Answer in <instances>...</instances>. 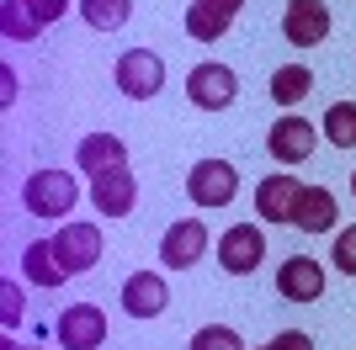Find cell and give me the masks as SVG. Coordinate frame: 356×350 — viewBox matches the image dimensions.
Segmentation results:
<instances>
[{
	"label": "cell",
	"mask_w": 356,
	"mask_h": 350,
	"mask_svg": "<svg viewBox=\"0 0 356 350\" xmlns=\"http://www.w3.org/2000/svg\"><path fill=\"white\" fill-rule=\"evenodd\" d=\"M74 202H80V186L64 170H32L27 186H22V207L32 218H70Z\"/></svg>",
	"instance_id": "1"
},
{
	"label": "cell",
	"mask_w": 356,
	"mask_h": 350,
	"mask_svg": "<svg viewBox=\"0 0 356 350\" xmlns=\"http://www.w3.org/2000/svg\"><path fill=\"white\" fill-rule=\"evenodd\" d=\"M234 96H239V74L229 69V64H218V58L192 64V74H186V101H192L197 112H223V106H234Z\"/></svg>",
	"instance_id": "2"
},
{
	"label": "cell",
	"mask_w": 356,
	"mask_h": 350,
	"mask_svg": "<svg viewBox=\"0 0 356 350\" xmlns=\"http://www.w3.org/2000/svg\"><path fill=\"white\" fill-rule=\"evenodd\" d=\"M186 197L192 207H229L239 197V170L229 160H197L186 175Z\"/></svg>",
	"instance_id": "3"
},
{
	"label": "cell",
	"mask_w": 356,
	"mask_h": 350,
	"mask_svg": "<svg viewBox=\"0 0 356 350\" xmlns=\"http://www.w3.org/2000/svg\"><path fill=\"white\" fill-rule=\"evenodd\" d=\"M160 85H165V58L154 48H128L118 58V90L122 96L149 101V96H160Z\"/></svg>",
	"instance_id": "4"
},
{
	"label": "cell",
	"mask_w": 356,
	"mask_h": 350,
	"mask_svg": "<svg viewBox=\"0 0 356 350\" xmlns=\"http://www.w3.org/2000/svg\"><path fill=\"white\" fill-rule=\"evenodd\" d=\"M138 202V181L128 165H112V170L90 175V207L102 212V218H128Z\"/></svg>",
	"instance_id": "5"
},
{
	"label": "cell",
	"mask_w": 356,
	"mask_h": 350,
	"mask_svg": "<svg viewBox=\"0 0 356 350\" xmlns=\"http://www.w3.org/2000/svg\"><path fill=\"white\" fill-rule=\"evenodd\" d=\"M54 255H59V265L70 276H86L90 265L102 260V228L96 223H64L54 233Z\"/></svg>",
	"instance_id": "6"
},
{
	"label": "cell",
	"mask_w": 356,
	"mask_h": 350,
	"mask_svg": "<svg viewBox=\"0 0 356 350\" xmlns=\"http://www.w3.org/2000/svg\"><path fill=\"white\" fill-rule=\"evenodd\" d=\"M261 260H266V233L255 228V223H234V228L218 239V265L229 276H250Z\"/></svg>",
	"instance_id": "7"
},
{
	"label": "cell",
	"mask_w": 356,
	"mask_h": 350,
	"mask_svg": "<svg viewBox=\"0 0 356 350\" xmlns=\"http://www.w3.org/2000/svg\"><path fill=\"white\" fill-rule=\"evenodd\" d=\"M202 255H208V223H202V218H181V223H170V228H165L160 260L170 265V271H192Z\"/></svg>",
	"instance_id": "8"
},
{
	"label": "cell",
	"mask_w": 356,
	"mask_h": 350,
	"mask_svg": "<svg viewBox=\"0 0 356 350\" xmlns=\"http://www.w3.org/2000/svg\"><path fill=\"white\" fill-rule=\"evenodd\" d=\"M59 345L64 350H102L106 345V313L96 303H70L59 313Z\"/></svg>",
	"instance_id": "9"
},
{
	"label": "cell",
	"mask_w": 356,
	"mask_h": 350,
	"mask_svg": "<svg viewBox=\"0 0 356 350\" xmlns=\"http://www.w3.org/2000/svg\"><path fill=\"white\" fill-rule=\"evenodd\" d=\"M282 38L293 48H319L330 38V6L325 0H293L282 11Z\"/></svg>",
	"instance_id": "10"
},
{
	"label": "cell",
	"mask_w": 356,
	"mask_h": 350,
	"mask_svg": "<svg viewBox=\"0 0 356 350\" xmlns=\"http://www.w3.org/2000/svg\"><path fill=\"white\" fill-rule=\"evenodd\" d=\"M314 138H319L314 122H303V117H277V128L266 133V149H271L277 165H303L314 154Z\"/></svg>",
	"instance_id": "11"
},
{
	"label": "cell",
	"mask_w": 356,
	"mask_h": 350,
	"mask_svg": "<svg viewBox=\"0 0 356 350\" xmlns=\"http://www.w3.org/2000/svg\"><path fill=\"white\" fill-rule=\"evenodd\" d=\"M277 292H282L287 303H319V297H325V265L309 260V255L282 260V271H277Z\"/></svg>",
	"instance_id": "12"
},
{
	"label": "cell",
	"mask_w": 356,
	"mask_h": 350,
	"mask_svg": "<svg viewBox=\"0 0 356 350\" xmlns=\"http://www.w3.org/2000/svg\"><path fill=\"white\" fill-rule=\"evenodd\" d=\"M335 191L330 186H298V202H293V228L298 233H325L335 228Z\"/></svg>",
	"instance_id": "13"
},
{
	"label": "cell",
	"mask_w": 356,
	"mask_h": 350,
	"mask_svg": "<svg viewBox=\"0 0 356 350\" xmlns=\"http://www.w3.org/2000/svg\"><path fill=\"white\" fill-rule=\"evenodd\" d=\"M165 303H170V287H165V276H154V271H134V276L122 281V308H128L134 319H160Z\"/></svg>",
	"instance_id": "14"
},
{
	"label": "cell",
	"mask_w": 356,
	"mask_h": 350,
	"mask_svg": "<svg viewBox=\"0 0 356 350\" xmlns=\"http://www.w3.org/2000/svg\"><path fill=\"white\" fill-rule=\"evenodd\" d=\"M293 202H298L293 175H266L255 186V218H266V223H293Z\"/></svg>",
	"instance_id": "15"
},
{
	"label": "cell",
	"mask_w": 356,
	"mask_h": 350,
	"mask_svg": "<svg viewBox=\"0 0 356 350\" xmlns=\"http://www.w3.org/2000/svg\"><path fill=\"white\" fill-rule=\"evenodd\" d=\"M74 165L86 175H102V170H112V165H128V149H122L118 133H86L80 149H74Z\"/></svg>",
	"instance_id": "16"
},
{
	"label": "cell",
	"mask_w": 356,
	"mask_h": 350,
	"mask_svg": "<svg viewBox=\"0 0 356 350\" xmlns=\"http://www.w3.org/2000/svg\"><path fill=\"white\" fill-rule=\"evenodd\" d=\"M22 271H27L32 287H64V281H70V271H64L59 255H54V239H32V244L22 249Z\"/></svg>",
	"instance_id": "17"
},
{
	"label": "cell",
	"mask_w": 356,
	"mask_h": 350,
	"mask_svg": "<svg viewBox=\"0 0 356 350\" xmlns=\"http://www.w3.org/2000/svg\"><path fill=\"white\" fill-rule=\"evenodd\" d=\"M314 90V69L309 64H277L271 69V101L277 106H298Z\"/></svg>",
	"instance_id": "18"
},
{
	"label": "cell",
	"mask_w": 356,
	"mask_h": 350,
	"mask_svg": "<svg viewBox=\"0 0 356 350\" xmlns=\"http://www.w3.org/2000/svg\"><path fill=\"white\" fill-rule=\"evenodd\" d=\"M0 32H6L11 43H32V38L43 32V22L27 11V0H0Z\"/></svg>",
	"instance_id": "19"
},
{
	"label": "cell",
	"mask_w": 356,
	"mask_h": 350,
	"mask_svg": "<svg viewBox=\"0 0 356 350\" xmlns=\"http://www.w3.org/2000/svg\"><path fill=\"white\" fill-rule=\"evenodd\" d=\"M229 27H234V22H229L223 11H213V6H202V0H192V6H186V32H192L197 43H218Z\"/></svg>",
	"instance_id": "20"
},
{
	"label": "cell",
	"mask_w": 356,
	"mask_h": 350,
	"mask_svg": "<svg viewBox=\"0 0 356 350\" xmlns=\"http://www.w3.org/2000/svg\"><path fill=\"white\" fill-rule=\"evenodd\" d=\"M80 16H86L96 32H118L128 16H134V0H80Z\"/></svg>",
	"instance_id": "21"
},
{
	"label": "cell",
	"mask_w": 356,
	"mask_h": 350,
	"mask_svg": "<svg viewBox=\"0 0 356 350\" xmlns=\"http://www.w3.org/2000/svg\"><path fill=\"white\" fill-rule=\"evenodd\" d=\"M325 138L335 149H356V101H335L325 112Z\"/></svg>",
	"instance_id": "22"
},
{
	"label": "cell",
	"mask_w": 356,
	"mask_h": 350,
	"mask_svg": "<svg viewBox=\"0 0 356 350\" xmlns=\"http://www.w3.org/2000/svg\"><path fill=\"white\" fill-rule=\"evenodd\" d=\"M186 350H245V340H239L229 324H202V329L192 335V345H186Z\"/></svg>",
	"instance_id": "23"
},
{
	"label": "cell",
	"mask_w": 356,
	"mask_h": 350,
	"mask_svg": "<svg viewBox=\"0 0 356 350\" xmlns=\"http://www.w3.org/2000/svg\"><path fill=\"white\" fill-rule=\"evenodd\" d=\"M330 260L341 265L346 276H356V223H351V228H341V233H335V249H330Z\"/></svg>",
	"instance_id": "24"
},
{
	"label": "cell",
	"mask_w": 356,
	"mask_h": 350,
	"mask_svg": "<svg viewBox=\"0 0 356 350\" xmlns=\"http://www.w3.org/2000/svg\"><path fill=\"white\" fill-rule=\"evenodd\" d=\"M0 319H6V329L22 324V287L16 281H0Z\"/></svg>",
	"instance_id": "25"
},
{
	"label": "cell",
	"mask_w": 356,
	"mask_h": 350,
	"mask_svg": "<svg viewBox=\"0 0 356 350\" xmlns=\"http://www.w3.org/2000/svg\"><path fill=\"white\" fill-rule=\"evenodd\" d=\"M261 350H314V340L303 335V329H282V335H271Z\"/></svg>",
	"instance_id": "26"
},
{
	"label": "cell",
	"mask_w": 356,
	"mask_h": 350,
	"mask_svg": "<svg viewBox=\"0 0 356 350\" xmlns=\"http://www.w3.org/2000/svg\"><path fill=\"white\" fill-rule=\"evenodd\" d=\"M70 6H74V0H27V11L38 16V22H43V27H48V22H59V16L70 11Z\"/></svg>",
	"instance_id": "27"
},
{
	"label": "cell",
	"mask_w": 356,
	"mask_h": 350,
	"mask_svg": "<svg viewBox=\"0 0 356 350\" xmlns=\"http://www.w3.org/2000/svg\"><path fill=\"white\" fill-rule=\"evenodd\" d=\"M11 101H16V69L0 64V106H11Z\"/></svg>",
	"instance_id": "28"
},
{
	"label": "cell",
	"mask_w": 356,
	"mask_h": 350,
	"mask_svg": "<svg viewBox=\"0 0 356 350\" xmlns=\"http://www.w3.org/2000/svg\"><path fill=\"white\" fill-rule=\"evenodd\" d=\"M202 6H213V11H223V16H229V22H234V16H239V6H245V0H202Z\"/></svg>",
	"instance_id": "29"
},
{
	"label": "cell",
	"mask_w": 356,
	"mask_h": 350,
	"mask_svg": "<svg viewBox=\"0 0 356 350\" xmlns=\"http://www.w3.org/2000/svg\"><path fill=\"white\" fill-rule=\"evenodd\" d=\"M6 350H32V345H6Z\"/></svg>",
	"instance_id": "30"
},
{
	"label": "cell",
	"mask_w": 356,
	"mask_h": 350,
	"mask_svg": "<svg viewBox=\"0 0 356 350\" xmlns=\"http://www.w3.org/2000/svg\"><path fill=\"white\" fill-rule=\"evenodd\" d=\"M351 191H356V170H351Z\"/></svg>",
	"instance_id": "31"
},
{
	"label": "cell",
	"mask_w": 356,
	"mask_h": 350,
	"mask_svg": "<svg viewBox=\"0 0 356 350\" xmlns=\"http://www.w3.org/2000/svg\"><path fill=\"white\" fill-rule=\"evenodd\" d=\"M287 6H293V0H287Z\"/></svg>",
	"instance_id": "32"
}]
</instances>
